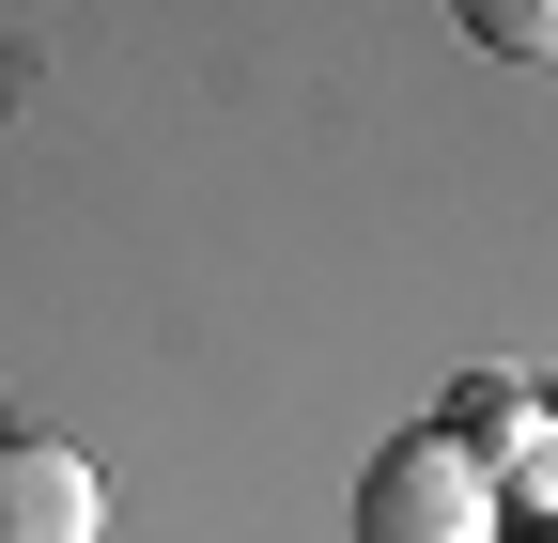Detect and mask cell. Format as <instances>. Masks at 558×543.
I'll use <instances>...</instances> for the list:
<instances>
[{
    "mask_svg": "<svg viewBox=\"0 0 558 543\" xmlns=\"http://www.w3.org/2000/svg\"><path fill=\"white\" fill-rule=\"evenodd\" d=\"M357 543H497V482H481L450 435H403L357 482Z\"/></svg>",
    "mask_w": 558,
    "mask_h": 543,
    "instance_id": "6da1fadb",
    "label": "cell"
},
{
    "mask_svg": "<svg viewBox=\"0 0 558 543\" xmlns=\"http://www.w3.org/2000/svg\"><path fill=\"white\" fill-rule=\"evenodd\" d=\"M465 47H497V62H558V0H450Z\"/></svg>",
    "mask_w": 558,
    "mask_h": 543,
    "instance_id": "5b68a950",
    "label": "cell"
},
{
    "mask_svg": "<svg viewBox=\"0 0 558 543\" xmlns=\"http://www.w3.org/2000/svg\"><path fill=\"white\" fill-rule=\"evenodd\" d=\"M497 528H558V403L527 420V450L497 466Z\"/></svg>",
    "mask_w": 558,
    "mask_h": 543,
    "instance_id": "277c9868",
    "label": "cell"
},
{
    "mask_svg": "<svg viewBox=\"0 0 558 543\" xmlns=\"http://www.w3.org/2000/svg\"><path fill=\"white\" fill-rule=\"evenodd\" d=\"M109 497H94V466L62 450V435H0V543H94Z\"/></svg>",
    "mask_w": 558,
    "mask_h": 543,
    "instance_id": "7a4b0ae2",
    "label": "cell"
},
{
    "mask_svg": "<svg viewBox=\"0 0 558 543\" xmlns=\"http://www.w3.org/2000/svg\"><path fill=\"white\" fill-rule=\"evenodd\" d=\"M497 543H558V528H497Z\"/></svg>",
    "mask_w": 558,
    "mask_h": 543,
    "instance_id": "8992f818",
    "label": "cell"
},
{
    "mask_svg": "<svg viewBox=\"0 0 558 543\" xmlns=\"http://www.w3.org/2000/svg\"><path fill=\"white\" fill-rule=\"evenodd\" d=\"M527 420H543V388H512V373H465V388L435 403V435H450V450L481 466V482H497V466L527 450Z\"/></svg>",
    "mask_w": 558,
    "mask_h": 543,
    "instance_id": "3957f363",
    "label": "cell"
}]
</instances>
